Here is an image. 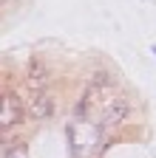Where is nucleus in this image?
Here are the masks:
<instances>
[{
	"mask_svg": "<svg viewBox=\"0 0 156 158\" xmlns=\"http://www.w3.org/2000/svg\"><path fill=\"white\" fill-rule=\"evenodd\" d=\"M125 116H128V105L122 102V99H114V102L105 107V113H102L100 127H102V130H105V127H114V124H119Z\"/></svg>",
	"mask_w": 156,
	"mask_h": 158,
	"instance_id": "f257e3e1",
	"label": "nucleus"
},
{
	"mask_svg": "<svg viewBox=\"0 0 156 158\" xmlns=\"http://www.w3.org/2000/svg\"><path fill=\"white\" fill-rule=\"evenodd\" d=\"M14 118H17V113H14V99H3V118H0V122H3V127H9V124H14Z\"/></svg>",
	"mask_w": 156,
	"mask_h": 158,
	"instance_id": "f03ea898",
	"label": "nucleus"
},
{
	"mask_svg": "<svg viewBox=\"0 0 156 158\" xmlns=\"http://www.w3.org/2000/svg\"><path fill=\"white\" fill-rule=\"evenodd\" d=\"M31 113H34L37 118H46V116L51 113V102H48L46 96H43V99H37V102L31 105Z\"/></svg>",
	"mask_w": 156,
	"mask_h": 158,
	"instance_id": "7ed1b4c3",
	"label": "nucleus"
}]
</instances>
